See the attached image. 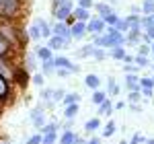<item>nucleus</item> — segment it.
<instances>
[{
    "mask_svg": "<svg viewBox=\"0 0 154 144\" xmlns=\"http://www.w3.org/2000/svg\"><path fill=\"white\" fill-rule=\"evenodd\" d=\"M21 12V0H0V21H12Z\"/></svg>",
    "mask_w": 154,
    "mask_h": 144,
    "instance_id": "1",
    "label": "nucleus"
},
{
    "mask_svg": "<svg viewBox=\"0 0 154 144\" xmlns=\"http://www.w3.org/2000/svg\"><path fill=\"white\" fill-rule=\"evenodd\" d=\"M86 33H91V35H101V33H105V23H103V19H101V17H91V19L86 21Z\"/></svg>",
    "mask_w": 154,
    "mask_h": 144,
    "instance_id": "2",
    "label": "nucleus"
},
{
    "mask_svg": "<svg viewBox=\"0 0 154 144\" xmlns=\"http://www.w3.org/2000/svg\"><path fill=\"white\" fill-rule=\"evenodd\" d=\"M72 8H74L72 0H66V2H62V4H58V6L54 8V17H56L58 21H66L72 14Z\"/></svg>",
    "mask_w": 154,
    "mask_h": 144,
    "instance_id": "3",
    "label": "nucleus"
},
{
    "mask_svg": "<svg viewBox=\"0 0 154 144\" xmlns=\"http://www.w3.org/2000/svg\"><path fill=\"white\" fill-rule=\"evenodd\" d=\"M51 35H58V37H64L66 41H70V27H68V23L66 21H58V23L51 27Z\"/></svg>",
    "mask_w": 154,
    "mask_h": 144,
    "instance_id": "4",
    "label": "nucleus"
},
{
    "mask_svg": "<svg viewBox=\"0 0 154 144\" xmlns=\"http://www.w3.org/2000/svg\"><path fill=\"white\" fill-rule=\"evenodd\" d=\"M84 35H86V23L74 21V23L70 25V37L72 39H82Z\"/></svg>",
    "mask_w": 154,
    "mask_h": 144,
    "instance_id": "5",
    "label": "nucleus"
},
{
    "mask_svg": "<svg viewBox=\"0 0 154 144\" xmlns=\"http://www.w3.org/2000/svg\"><path fill=\"white\" fill-rule=\"evenodd\" d=\"M54 66H56V68H64V70H68V72H76V70H78V66L72 64L66 56H58V58H54Z\"/></svg>",
    "mask_w": 154,
    "mask_h": 144,
    "instance_id": "6",
    "label": "nucleus"
},
{
    "mask_svg": "<svg viewBox=\"0 0 154 144\" xmlns=\"http://www.w3.org/2000/svg\"><path fill=\"white\" fill-rule=\"evenodd\" d=\"M31 121H33L35 128H43V126H45V111L41 107H35L31 111Z\"/></svg>",
    "mask_w": 154,
    "mask_h": 144,
    "instance_id": "7",
    "label": "nucleus"
},
{
    "mask_svg": "<svg viewBox=\"0 0 154 144\" xmlns=\"http://www.w3.org/2000/svg\"><path fill=\"white\" fill-rule=\"evenodd\" d=\"M33 23L37 25V29H39V33H41V39H49L51 37V27L45 19H35Z\"/></svg>",
    "mask_w": 154,
    "mask_h": 144,
    "instance_id": "8",
    "label": "nucleus"
},
{
    "mask_svg": "<svg viewBox=\"0 0 154 144\" xmlns=\"http://www.w3.org/2000/svg\"><path fill=\"white\" fill-rule=\"evenodd\" d=\"M68 45H70V41H66L64 37H58V35H51L48 41L49 49H64V48H68Z\"/></svg>",
    "mask_w": 154,
    "mask_h": 144,
    "instance_id": "9",
    "label": "nucleus"
},
{
    "mask_svg": "<svg viewBox=\"0 0 154 144\" xmlns=\"http://www.w3.org/2000/svg\"><path fill=\"white\" fill-rule=\"evenodd\" d=\"M11 54H12V45H11V41H8L6 37L0 33V58H4V60H6V58H8Z\"/></svg>",
    "mask_w": 154,
    "mask_h": 144,
    "instance_id": "10",
    "label": "nucleus"
},
{
    "mask_svg": "<svg viewBox=\"0 0 154 144\" xmlns=\"http://www.w3.org/2000/svg\"><path fill=\"white\" fill-rule=\"evenodd\" d=\"M8 97H11V83L0 74V103H2V101H6Z\"/></svg>",
    "mask_w": 154,
    "mask_h": 144,
    "instance_id": "11",
    "label": "nucleus"
},
{
    "mask_svg": "<svg viewBox=\"0 0 154 144\" xmlns=\"http://www.w3.org/2000/svg\"><path fill=\"white\" fill-rule=\"evenodd\" d=\"M72 17H74V21H82V23H86V21L91 19V12L86 11V8L76 6V8H72Z\"/></svg>",
    "mask_w": 154,
    "mask_h": 144,
    "instance_id": "12",
    "label": "nucleus"
},
{
    "mask_svg": "<svg viewBox=\"0 0 154 144\" xmlns=\"http://www.w3.org/2000/svg\"><path fill=\"white\" fill-rule=\"evenodd\" d=\"M125 86L130 91H140V76L138 74H128L125 76Z\"/></svg>",
    "mask_w": 154,
    "mask_h": 144,
    "instance_id": "13",
    "label": "nucleus"
},
{
    "mask_svg": "<svg viewBox=\"0 0 154 144\" xmlns=\"http://www.w3.org/2000/svg\"><path fill=\"white\" fill-rule=\"evenodd\" d=\"M84 84H86L88 89H93V91H97V89L101 86V78H99L97 74H86V78H84Z\"/></svg>",
    "mask_w": 154,
    "mask_h": 144,
    "instance_id": "14",
    "label": "nucleus"
},
{
    "mask_svg": "<svg viewBox=\"0 0 154 144\" xmlns=\"http://www.w3.org/2000/svg\"><path fill=\"white\" fill-rule=\"evenodd\" d=\"M78 103H72V105H66V107H64V117H66V120H74V117H76V115H78Z\"/></svg>",
    "mask_w": 154,
    "mask_h": 144,
    "instance_id": "15",
    "label": "nucleus"
},
{
    "mask_svg": "<svg viewBox=\"0 0 154 144\" xmlns=\"http://www.w3.org/2000/svg\"><path fill=\"white\" fill-rule=\"evenodd\" d=\"M35 56H37V58H39L41 62H43V60H49V58H54V56H51V49H49L48 45H41V48H37Z\"/></svg>",
    "mask_w": 154,
    "mask_h": 144,
    "instance_id": "16",
    "label": "nucleus"
},
{
    "mask_svg": "<svg viewBox=\"0 0 154 144\" xmlns=\"http://www.w3.org/2000/svg\"><path fill=\"white\" fill-rule=\"evenodd\" d=\"M51 72H56L54 58H49V60H43V62H41V74L45 76V74H51Z\"/></svg>",
    "mask_w": 154,
    "mask_h": 144,
    "instance_id": "17",
    "label": "nucleus"
},
{
    "mask_svg": "<svg viewBox=\"0 0 154 144\" xmlns=\"http://www.w3.org/2000/svg\"><path fill=\"white\" fill-rule=\"evenodd\" d=\"M91 99H93L95 105H101L103 101H107V93L101 91V89H97V91H93V97H91Z\"/></svg>",
    "mask_w": 154,
    "mask_h": 144,
    "instance_id": "18",
    "label": "nucleus"
},
{
    "mask_svg": "<svg viewBox=\"0 0 154 144\" xmlns=\"http://www.w3.org/2000/svg\"><path fill=\"white\" fill-rule=\"evenodd\" d=\"M74 140H76V134L72 130H64V134L60 136V144H72Z\"/></svg>",
    "mask_w": 154,
    "mask_h": 144,
    "instance_id": "19",
    "label": "nucleus"
},
{
    "mask_svg": "<svg viewBox=\"0 0 154 144\" xmlns=\"http://www.w3.org/2000/svg\"><path fill=\"white\" fill-rule=\"evenodd\" d=\"M99 128H101V120H99V117H91V120L84 124V130H86V132H95Z\"/></svg>",
    "mask_w": 154,
    "mask_h": 144,
    "instance_id": "20",
    "label": "nucleus"
},
{
    "mask_svg": "<svg viewBox=\"0 0 154 144\" xmlns=\"http://www.w3.org/2000/svg\"><path fill=\"white\" fill-rule=\"evenodd\" d=\"M111 111H113V103H111L109 99L99 105V115H111Z\"/></svg>",
    "mask_w": 154,
    "mask_h": 144,
    "instance_id": "21",
    "label": "nucleus"
},
{
    "mask_svg": "<svg viewBox=\"0 0 154 144\" xmlns=\"http://www.w3.org/2000/svg\"><path fill=\"white\" fill-rule=\"evenodd\" d=\"M93 52H95V45L88 43V45H82V48L78 49V56L80 58H93Z\"/></svg>",
    "mask_w": 154,
    "mask_h": 144,
    "instance_id": "22",
    "label": "nucleus"
},
{
    "mask_svg": "<svg viewBox=\"0 0 154 144\" xmlns=\"http://www.w3.org/2000/svg\"><path fill=\"white\" fill-rule=\"evenodd\" d=\"M58 121H49V124H45L43 128H39V134L43 136V134H49V132H58Z\"/></svg>",
    "mask_w": 154,
    "mask_h": 144,
    "instance_id": "23",
    "label": "nucleus"
},
{
    "mask_svg": "<svg viewBox=\"0 0 154 144\" xmlns=\"http://www.w3.org/2000/svg\"><path fill=\"white\" fill-rule=\"evenodd\" d=\"M109 56H111L113 60H123V58H125V49L123 48H111L109 49Z\"/></svg>",
    "mask_w": 154,
    "mask_h": 144,
    "instance_id": "24",
    "label": "nucleus"
},
{
    "mask_svg": "<svg viewBox=\"0 0 154 144\" xmlns=\"http://www.w3.org/2000/svg\"><path fill=\"white\" fill-rule=\"evenodd\" d=\"M62 101H64V107H66V105H72V103H78L80 101V95L78 93H68V95H64Z\"/></svg>",
    "mask_w": 154,
    "mask_h": 144,
    "instance_id": "25",
    "label": "nucleus"
},
{
    "mask_svg": "<svg viewBox=\"0 0 154 144\" xmlns=\"http://www.w3.org/2000/svg\"><path fill=\"white\" fill-rule=\"evenodd\" d=\"M115 128H117L115 121L109 120V121H107V126H105V130H103V138H111V136L115 134Z\"/></svg>",
    "mask_w": 154,
    "mask_h": 144,
    "instance_id": "26",
    "label": "nucleus"
},
{
    "mask_svg": "<svg viewBox=\"0 0 154 144\" xmlns=\"http://www.w3.org/2000/svg\"><path fill=\"white\" fill-rule=\"evenodd\" d=\"M97 12H99V17L103 19V17H107L109 12H113V11H111V6H109L107 2H99V4H97Z\"/></svg>",
    "mask_w": 154,
    "mask_h": 144,
    "instance_id": "27",
    "label": "nucleus"
},
{
    "mask_svg": "<svg viewBox=\"0 0 154 144\" xmlns=\"http://www.w3.org/2000/svg\"><path fill=\"white\" fill-rule=\"evenodd\" d=\"M119 86L115 83V78H107V95H117Z\"/></svg>",
    "mask_w": 154,
    "mask_h": 144,
    "instance_id": "28",
    "label": "nucleus"
},
{
    "mask_svg": "<svg viewBox=\"0 0 154 144\" xmlns=\"http://www.w3.org/2000/svg\"><path fill=\"white\" fill-rule=\"evenodd\" d=\"M58 142V132H49L41 136V144H56Z\"/></svg>",
    "mask_w": 154,
    "mask_h": 144,
    "instance_id": "29",
    "label": "nucleus"
},
{
    "mask_svg": "<svg viewBox=\"0 0 154 144\" xmlns=\"http://www.w3.org/2000/svg\"><path fill=\"white\" fill-rule=\"evenodd\" d=\"M119 21V17L115 14V12H109L107 17H103V23H105V27H115V23Z\"/></svg>",
    "mask_w": 154,
    "mask_h": 144,
    "instance_id": "30",
    "label": "nucleus"
},
{
    "mask_svg": "<svg viewBox=\"0 0 154 144\" xmlns=\"http://www.w3.org/2000/svg\"><path fill=\"white\" fill-rule=\"evenodd\" d=\"M142 12L144 14H154V0H144L142 2Z\"/></svg>",
    "mask_w": 154,
    "mask_h": 144,
    "instance_id": "31",
    "label": "nucleus"
},
{
    "mask_svg": "<svg viewBox=\"0 0 154 144\" xmlns=\"http://www.w3.org/2000/svg\"><path fill=\"white\" fill-rule=\"evenodd\" d=\"M93 58H95L97 62H103L107 58V52L103 48H95V52H93Z\"/></svg>",
    "mask_w": 154,
    "mask_h": 144,
    "instance_id": "32",
    "label": "nucleus"
},
{
    "mask_svg": "<svg viewBox=\"0 0 154 144\" xmlns=\"http://www.w3.org/2000/svg\"><path fill=\"white\" fill-rule=\"evenodd\" d=\"M134 62H136L138 68H146V66H148V56H140V54H138V56L134 58Z\"/></svg>",
    "mask_w": 154,
    "mask_h": 144,
    "instance_id": "33",
    "label": "nucleus"
},
{
    "mask_svg": "<svg viewBox=\"0 0 154 144\" xmlns=\"http://www.w3.org/2000/svg\"><path fill=\"white\" fill-rule=\"evenodd\" d=\"M142 39L146 41V43L154 41V27H148V29H144V35H142Z\"/></svg>",
    "mask_w": 154,
    "mask_h": 144,
    "instance_id": "34",
    "label": "nucleus"
},
{
    "mask_svg": "<svg viewBox=\"0 0 154 144\" xmlns=\"http://www.w3.org/2000/svg\"><path fill=\"white\" fill-rule=\"evenodd\" d=\"M115 29H117L119 33H125V31L130 29V25H128V21H125V19H119L117 23H115Z\"/></svg>",
    "mask_w": 154,
    "mask_h": 144,
    "instance_id": "35",
    "label": "nucleus"
},
{
    "mask_svg": "<svg viewBox=\"0 0 154 144\" xmlns=\"http://www.w3.org/2000/svg\"><path fill=\"white\" fill-rule=\"evenodd\" d=\"M31 80H33V84H37V86H43V84H45V76H43L41 72H35Z\"/></svg>",
    "mask_w": 154,
    "mask_h": 144,
    "instance_id": "36",
    "label": "nucleus"
},
{
    "mask_svg": "<svg viewBox=\"0 0 154 144\" xmlns=\"http://www.w3.org/2000/svg\"><path fill=\"white\" fill-rule=\"evenodd\" d=\"M29 37H31V39H41V33H39V29H37V25L33 23L31 25V27H29Z\"/></svg>",
    "mask_w": 154,
    "mask_h": 144,
    "instance_id": "37",
    "label": "nucleus"
},
{
    "mask_svg": "<svg viewBox=\"0 0 154 144\" xmlns=\"http://www.w3.org/2000/svg\"><path fill=\"white\" fill-rule=\"evenodd\" d=\"M140 89H154V78H140Z\"/></svg>",
    "mask_w": 154,
    "mask_h": 144,
    "instance_id": "38",
    "label": "nucleus"
},
{
    "mask_svg": "<svg viewBox=\"0 0 154 144\" xmlns=\"http://www.w3.org/2000/svg\"><path fill=\"white\" fill-rule=\"evenodd\" d=\"M66 95V91H62V89H56L54 91V95H51V103H56V101H62Z\"/></svg>",
    "mask_w": 154,
    "mask_h": 144,
    "instance_id": "39",
    "label": "nucleus"
},
{
    "mask_svg": "<svg viewBox=\"0 0 154 144\" xmlns=\"http://www.w3.org/2000/svg\"><path fill=\"white\" fill-rule=\"evenodd\" d=\"M140 91H130V95H128V101H130V103H138V101H140Z\"/></svg>",
    "mask_w": 154,
    "mask_h": 144,
    "instance_id": "40",
    "label": "nucleus"
},
{
    "mask_svg": "<svg viewBox=\"0 0 154 144\" xmlns=\"http://www.w3.org/2000/svg\"><path fill=\"white\" fill-rule=\"evenodd\" d=\"M51 95H54V89H45V91H41V99H43V101H49V103H51Z\"/></svg>",
    "mask_w": 154,
    "mask_h": 144,
    "instance_id": "41",
    "label": "nucleus"
},
{
    "mask_svg": "<svg viewBox=\"0 0 154 144\" xmlns=\"http://www.w3.org/2000/svg\"><path fill=\"white\" fill-rule=\"evenodd\" d=\"M25 144H41V134H33L31 138H27Z\"/></svg>",
    "mask_w": 154,
    "mask_h": 144,
    "instance_id": "42",
    "label": "nucleus"
},
{
    "mask_svg": "<svg viewBox=\"0 0 154 144\" xmlns=\"http://www.w3.org/2000/svg\"><path fill=\"white\" fill-rule=\"evenodd\" d=\"M93 2H95V0H78V6H80V8H86V11H88V8L93 6Z\"/></svg>",
    "mask_w": 154,
    "mask_h": 144,
    "instance_id": "43",
    "label": "nucleus"
},
{
    "mask_svg": "<svg viewBox=\"0 0 154 144\" xmlns=\"http://www.w3.org/2000/svg\"><path fill=\"white\" fill-rule=\"evenodd\" d=\"M142 140H144L142 136H140V134H136V136L131 138V142H128V144H140V142H142Z\"/></svg>",
    "mask_w": 154,
    "mask_h": 144,
    "instance_id": "44",
    "label": "nucleus"
},
{
    "mask_svg": "<svg viewBox=\"0 0 154 144\" xmlns=\"http://www.w3.org/2000/svg\"><path fill=\"white\" fill-rule=\"evenodd\" d=\"M148 52H150L148 45H140V52H138V54H140V56H148Z\"/></svg>",
    "mask_w": 154,
    "mask_h": 144,
    "instance_id": "45",
    "label": "nucleus"
},
{
    "mask_svg": "<svg viewBox=\"0 0 154 144\" xmlns=\"http://www.w3.org/2000/svg\"><path fill=\"white\" fill-rule=\"evenodd\" d=\"M140 95H146V97H152V89H140Z\"/></svg>",
    "mask_w": 154,
    "mask_h": 144,
    "instance_id": "46",
    "label": "nucleus"
},
{
    "mask_svg": "<svg viewBox=\"0 0 154 144\" xmlns=\"http://www.w3.org/2000/svg\"><path fill=\"white\" fill-rule=\"evenodd\" d=\"M86 144H101V138H91Z\"/></svg>",
    "mask_w": 154,
    "mask_h": 144,
    "instance_id": "47",
    "label": "nucleus"
},
{
    "mask_svg": "<svg viewBox=\"0 0 154 144\" xmlns=\"http://www.w3.org/2000/svg\"><path fill=\"white\" fill-rule=\"evenodd\" d=\"M72 144H86V142H84V140H80V138L76 136V140H74V142H72Z\"/></svg>",
    "mask_w": 154,
    "mask_h": 144,
    "instance_id": "48",
    "label": "nucleus"
},
{
    "mask_svg": "<svg viewBox=\"0 0 154 144\" xmlns=\"http://www.w3.org/2000/svg\"><path fill=\"white\" fill-rule=\"evenodd\" d=\"M146 144H154V138H150V140H146Z\"/></svg>",
    "mask_w": 154,
    "mask_h": 144,
    "instance_id": "49",
    "label": "nucleus"
},
{
    "mask_svg": "<svg viewBox=\"0 0 154 144\" xmlns=\"http://www.w3.org/2000/svg\"><path fill=\"white\" fill-rule=\"evenodd\" d=\"M150 52H152V54H154V43H152V48H150Z\"/></svg>",
    "mask_w": 154,
    "mask_h": 144,
    "instance_id": "50",
    "label": "nucleus"
},
{
    "mask_svg": "<svg viewBox=\"0 0 154 144\" xmlns=\"http://www.w3.org/2000/svg\"><path fill=\"white\" fill-rule=\"evenodd\" d=\"M119 144H128V142H125V140H121V142H119Z\"/></svg>",
    "mask_w": 154,
    "mask_h": 144,
    "instance_id": "51",
    "label": "nucleus"
},
{
    "mask_svg": "<svg viewBox=\"0 0 154 144\" xmlns=\"http://www.w3.org/2000/svg\"><path fill=\"white\" fill-rule=\"evenodd\" d=\"M0 144H8V142H0Z\"/></svg>",
    "mask_w": 154,
    "mask_h": 144,
    "instance_id": "52",
    "label": "nucleus"
}]
</instances>
